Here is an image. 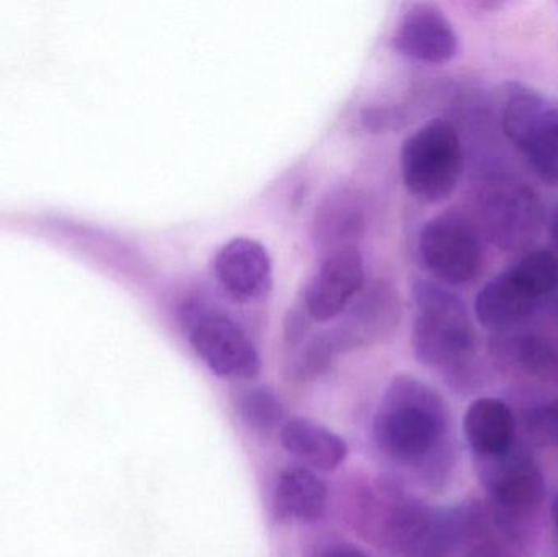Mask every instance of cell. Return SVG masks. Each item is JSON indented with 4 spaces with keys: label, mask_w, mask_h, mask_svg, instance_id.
<instances>
[{
    "label": "cell",
    "mask_w": 558,
    "mask_h": 557,
    "mask_svg": "<svg viewBox=\"0 0 558 557\" xmlns=\"http://www.w3.org/2000/svg\"><path fill=\"white\" fill-rule=\"evenodd\" d=\"M448 432V405L436 389L410 375L389 383L373 422L374 444L387 460L429 476Z\"/></svg>",
    "instance_id": "obj_1"
},
{
    "label": "cell",
    "mask_w": 558,
    "mask_h": 557,
    "mask_svg": "<svg viewBox=\"0 0 558 557\" xmlns=\"http://www.w3.org/2000/svg\"><path fill=\"white\" fill-rule=\"evenodd\" d=\"M357 532L399 557H438L445 529L436 513L390 481L361 489L354 504Z\"/></svg>",
    "instance_id": "obj_2"
},
{
    "label": "cell",
    "mask_w": 558,
    "mask_h": 557,
    "mask_svg": "<svg viewBox=\"0 0 558 557\" xmlns=\"http://www.w3.org/2000/svg\"><path fill=\"white\" fill-rule=\"evenodd\" d=\"M416 306L412 346L420 363L448 378H461L477 349V337L461 296L441 284L418 280L413 284Z\"/></svg>",
    "instance_id": "obj_3"
},
{
    "label": "cell",
    "mask_w": 558,
    "mask_h": 557,
    "mask_svg": "<svg viewBox=\"0 0 558 557\" xmlns=\"http://www.w3.org/2000/svg\"><path fill=\"white\" fill-rule=\"evenodd\" d=\"M400 169L407 190L415 198L425 203L448 199L464 169L461 137L452 123L435 118L407 137L400 150Z\"/></svg>",
    "instance_id": "obj_4"
},
{
    "label": "cell",
    "mask_w": 558,
    "mask_h": 557,
    "mask_svg": "<svg viewBox=\"0 0 558 557\" xmlns=\"http://www.w3.org/2000/svg\"><path fill=\"white\" fill-rule=\"evenodd\" d=\"M186 332L196 355L222 379H252L260 373L262 356L252 337L228 314L190 307Z\"/></svg>",
    "instance_id": "obj_5"
},
{
    "label": "cell",
    "mask_w": 558,
    "mask_h": 557,
    "mask_svg": "<svg viewBox=\"0 0 558 557\" xmlns=\"http://www.w3.org/2000/svg\"><path fill=\"white\" fill-rule=\"evenodd\" d=\"M418 252L425 267L449 284L472 283L484 267L477 229L454 213L436 216L423 226Z\"/></svg>",
    "instance_id": "obj_6"
},
{
    "label": "cell",
    "mask_w": 558,
    "mask_h": 557,
    "mask_svg": "<svg viewBox=\"0 0 558 557\" xmlns=\"http://www.w3.org/2000/svg\"><path fill=\"white\" fill-rule=\"evenodd\" d=\"M501 123L534 172L558 183V107L533 92H520L505 105Z\"/></svg>",
    "instance_id": "obj_7"
},
{
    "label": "cell",
    "mask_w": 558,
    "mask_h": 557,
    "mask_svg": "<svg viewBox=\"0 0 558 557\" xmlns=\"http://www.w3.org/2000/svg\"><path fill=\"white\" fill-rule=\"evenodd\" d=\"M482 218L494 244L504 251H520L539 235L544 209L530 186L497 182L482 199Z\"/></svg>",
    "instance_id": "obj_8"
},
{
    "label": "cell",
    "mask_w": 558,
    "mask_h": 557,
    "mask_svg": "<svg viewBox=\"0 0 558 557\" xmlns=\"http://www.w3.org/2000/svg\"><path fill=\"white\" fill-rule=\"evenodd\" d=\"M366 287L363 255L356 245L325 252L317 271L305 288L307 316L328 323L341 316Z\"/></svg>",
    "instance_id": "obj_9"
},
{
    "label": "cell",
    "mask_w": 558,
    "mask_h": 557,
    "mask_svg": "<svg viewBox=\"0 0 558 557\" xmlns=\"http://www.w3.org/2000/svg\"><path fill=\"white\" fill-rule=\"evenodd\" d=\"M399 296L386 283H376L357 294L340 324L328 329L338 353L379 342L399 324Z\"/></svg>",
    "instance_id": "obj_10"
},
{
    "label": "cell",
    "mask_w": 558,
    "mask_h": 557,
    "mask_svg": "<svg viewBox=\"0 0 558 557\" xmlns=\"http://www.w3.org/2000/svg\"><path fill=\"white\" fill-rule=\"evenodd\" d=\"M213 268L219 287L238 303H255L274 287L270 254L254 239L235 238L222 245Z\"/></svg>",
    "instance_id": "obj_11"
},
{
    "label": "cell",
    "mask_w": 558,
    "mask_h": 557,
    "mask_svg": "<svg viewBox=\"0 0 558 557\" xmlns=\"http://www.w3.org/2000/svg\"><path fill=\"white\" fill-rule=\"evenodd\" d=\"M393 46L407 58L426 64H445L456 58L459 38L441 9L432 3H413L400 16Z\"/></svg>",
    "instance_id": "obj_12"
},
{
    "label": "cell",
    "mask_w": 558,
    "mask_h": 557,
    "mask_svg": "<svg viewBox=\"0 0 558 557\" xmlns=\"http://www.w3.org/2000/svg\"><path fill=\"white\" fill-rule=\"evenodd\" d=\"M508 455L497 458L500 463L488 477V493L504 512L514 517L527 516L543 502V474L530 458Z\"/></svg>",
    "instance_id": "obj_13"
},
{
    "label": "cell",
    "mask_w": 558,
    "mask_h": 557,
    "mask_svg": "<svg viewBox=\"0 0 558 557\" xmlns=\"http://www.w3.org/2000/svg\"><path fill=\"white\" fill-rule=\"evenodd\" d=\"M328 506V487L315 471L289 467L281 471L275 487V516L282 523L311 525L324 519Z\"/></svg>",
    "instance_id": "obj_14"
},
{
    "label": "cell",
    "mask_w": 558,
    "mask_h": 557,
    "mask_svg": "<svg viewBox=\"0 0 558 557\" xmlns=\"http://www.w3.org/2000/svg\"><path fill=\"white\" fill-rule=\"evenodd\" d=\"M279 440L289 455L312 471L338 470L348 458V445L340 435L312 419L298 417L286 422Z\"/></svg>",
    "instance_id": "obj_15"
},
{
    "label": "cell",
    "mask_w": 558,
    "mask_h": 557,
    "mask_svg": "<svg viewBox=\"0 0 558 557\" xmlns=\"http://www.w3.org/2000/svg\"><path fill=\"white\" fill-rule=\"evenodd\" d=\"M541 301L531 294L510 271L482 287L475 298V316L488 329H505L530 319Z\"/></svg>",
    "instance_id": "obj_16"
},
{
    "label": "cell",
    "mask_w": 558,
    "mask_h": 557,
    "mask_svg": "<svg viewBox=\"0 0 558 557\" xmlns=\"http://www.w3.org/2000/svg\"><path fill=\"white\" fill-rule=\"evenodd\" d=\"M464 432L475 453L497 460L510 453L517 421L513 411L505 402L482 398L472 402L465 412Z\"/></svg>",
    "instance_id": "obj_17"
},
{
    "label": "cell",
    "mask_w": 558,
    "mask_h": 557,
    "mask_svg": "<svg viewBox=\"0 0 558 557\" xmlns=\"http://www.w3.org/2000/svg\"><path fill=\"white\" fill-rule=\"evenodd\" d=\"M314 238L325 252L356 245L366 228V213L356 193L337 192L328 196L315 215Z\"/></svg>",
    "instance_id": "obj_18"
},
{
    "label": "cell",
    "mask_w": 558,
    "mask_h": 557,
    "mask_svg": "<svg viewBox=\"0 0 558 557\" xmlns=\"http://www.w3.org/2000/svg\"><path fill=\"white\" fill-rule=\"evenodd\" d=\"M242 421L258 434H271L286 424V408L274 389L255 386L239 398Z\"/></svg>",
    "instance_id": "obj_19"
},
{
    "label": "cell",
    "mask_w": 558,
    "mask_h": 557,
    "mask_svg": "<svg viewBox=\"0 0 558 557\" xmlns=\"http://www.w3.org/2000/svg\"><path fill=\"white\" fill-rule=\"evenodd\" d=\"M508 271L539 301L558 290V255L556 252H530L513 267L508 268Z\"/></svg>",
    "instance_id": "obj_20"
},
{
    "label": "cell",
    "mask_w": 558,
    "mask_h": 557,
    "mask_svg": "<svg viewBox=\"0 0 558 557\" xmlns=\"http://www.w3.org/2000/svg\"><path fill=\"white\" fill-rule=\"evenodd\" d=\"M402 120L399 111L390 110V108H373V110L364 111L363 121L367 130L387 131L390 128H399V121Z\"/></svg>",
    "instance_id": "obj_21"
},
{
    "label": "cell",
    "mask_w": 558,
    "mask_h": 557,
    "mask_svg": "<svg viewBox=\"0 0 558 557\" xmlns=\"http://www.w3.org/2000/svg\"><path fill=\"white\" fill-rule=\"evenodd\" d=\"M531 425L537 434L546 437V440L558 444V404L536 412Z\"/></svg>",
    "instance_id": "obj_22"
},
{
    "label": "cell",
    "mask_w": 558,
    "mask_h": 557,
    "mask_svg": "<svg viewBox=\"0 0 558 557\" xmlns=\"http://www.w3.org/2000/svg\"><path fill=\"white\" fill-rule=\"evenodd\" d=\"M311 557H369L363 549L348 542H331L320 546Z\"/></svg>",
    "instance_id": "obj_23"
},
{
    "label": "cell",
    "mask_w": 558,
    "mask_h": 557,
    "mask_svg": "<svg viewBox=\"0 0 558 557\" xmlns=\"http://www.w3.org/2000/svg\"><path fill=\"white\" fill-rule=\"evenodd\" d=\"M550 234H553L554 245H556L558 255V208L556 209V213H554L553 225H550Z\"/></svg>",
    "instance_id": "obj_24"
},
{
    "label": "cell",
    "mask_w": 558,
    "mask_h": 557,
    "mask_svg": "<svg viewBox=\"0 0 558 557\" xmlns=\"http://www.w3.org/2000/svg\"><path fill=\"white\" fill-rule=\"evenodd\" d=\"M553 519H554V523H556V526L558 529V494H557L556 500H554V504H553Z\"/></svg>",
    "instance_id": "obj_25"
}]
</instances>
